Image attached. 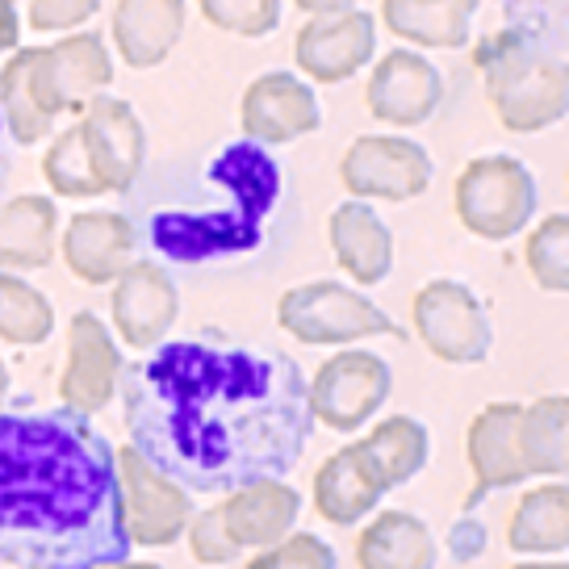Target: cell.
Wrapping results in <instances>:
<instances>
[{
  "instance_id": "obj_1",
  "label": "cell",
  "mask_w": 569,
  "mask_h": 569,
  "mask_svg": "<svg viewBox=\"0 0 569 569\" xmlns=\"http://www.w3.org/2000/svg\"><path fill=\"white\" fill-rule=\"evenodd\" d=\"M118 393L130 445L201 495L284 478L315 436L302 369L222 331L156 343L122 365Z\"/></svg>"
},
{
  "instance_id": "obj_22",
  "label": "cell",
  "mask_w": 569,
  "mask_h": 569,
  "mask_svg": "<svg viewBox=\"0 0 569 569\" xmlns=\"http://www.w3.org/2000/svg\"><path fill=\"white\" fill-rule=\"evenodd\" d=\"M331 248L356 284H381L393 268V234L369 201H343L331 213Z\"/></svg>"
},
{
  "instance_id": "obj_38",
  "label": "cell",
  "mask_w": 569,
  "mask_h": 569,
  "mask_svg": "<svg viewBox=\"0 0 569 569\" xmlns=\"http://www.w3.org/2000/svg\"><path fill=\"white\" fill-rule=\"evenodd\" d=\"M21 47V18L13 9V0H0V68L13 59V51Z\"/></svg>"
},
{
  "instance_id": "obj_12",
  "label": "cell",
  "mask_w": 569,
  "mask_h": 569,
  "mask_svg": "<svg viewBox=\"0 0 569 569\" xmlns=\"http://www.w3.org/2000/svg\"><path fill=\"white\" fill-rule=\"evenodd\" d=\"M84 151H89L92 177L101 180L106 193H130L147 160V134H142L139 113L126 106L122 97L97 92L84 113Z\"/></svg>"
},
{
  "instance_id": "obj_23",
  "label": "cell",
  "mask_w": 569,
  "mask_h": 569,
  "mask_svg": "<svg viewBox=\"0 0 569 569\" xmlns=\"http://www.w3.org/2000/svg\"><path fill=\"white\" fill-rule=\"evenodd\" d=\"M59 210L51 197L21 193L0 206V272H34L54 260Z\"/></svg>"
},
{
  "instance_id": "obj_26",
  "label": "cell",
  "mask_w": 569,
  "mask_h": 569,
  "mask_svg": "<svg viewBox=\"0 0 569 569\" xmlns=\"http://www.w3.org/2000/svg\"><path fill=\"white\" fill-rule=\"evenodd\" d=\"M519 461L528 478H566L569 469V398L549 393L532 407H519L516 423Z\"/></svg>"
},
{
  "instance_id": "obj_27",
  "label": "cell",
  "mask_w": 569,
  "mask_h": 569,
  "mask_svg": "<svg viewBox=\"0 0 569 569\" xmlns=\"http://www.w3.org/2000/svg\"><path fill=\"white\" fill-rule=\"evenodd\" d=\"M478 0H386L381 18L398 38L419 47H445L457 51L469 42Z\"/></svg>"
},
{
  "instance_id": "obj_39",
  "label": "cell",
  "mask_w": 569,
  "mask_h": 569,
  "mask_svg": "<svg viewBox=\"0 0 569 569\" xmlns=\"http://www.w3.org/2000/svg\"><path fill=\"white\" fill-rule=\"evenodd\" d=\"M356 0H298V9H306L310 18H322V13H348Z\"/></svg>"
},
{
  "instance_id": "obj_42",
  "label": "cell",
  "mask_w": 569,
  "mask_h": 569,
  "mask_svg": "<svg viewBox=\"0 0 569 569\" xmlns=\"http://www.w3.org/2000/svg\"><path fill=\"white\" fill-rule=\"evenodd\" d=\"M4 398H9V369H4V360H0V407H4Z\"/></svg>"
},
{
  "instance_id": "obj_24",
  "label": "cell",
  "mask_w": 569,
  "mask_h": 569,
  "mask_svg": "<svg viewBox=\"0 0 569 569\" xmlns=\"http://www.w3.org/2000/svg\"><path fill=\"white\" fill-rule=\"evenodd\" d=\"M184 30V0H118L113 42L130 68H156Z\"/></svg>"
},
{
  "instance_id": "obj_21",
  "label": "cell",
  "mask_w": 569,
  "mask_h": 569,
  "mask_svg": "<svg viewBox=\"0 0 569 569\" xmlns=\"http://www.w3.org/2000/svg\"><path fill=\"white\" fill-rule=\"evenodd\" d=\"M302 516V495L281 478L251 481L227 495L222 502V523L239 549H268L293 532V523Z\"/></svg>"
},
{
  "instance_id": "obj_43",
  "label": "cell",
  "mask_w": 569,
  "mask_h": 569,
  "mask_svg": "<svg viewBox=\"0 0 569 569\" xmlns=\"http://www.w3.org/2000/svg\"><path fill=\"white\" fill-rule=\"evenodd\" d=\"M0 122H4V118H0Z\"/></svg>"
},
{
  "instance_id": "obj_19",
  "label": "cell",
  "mask_w": 569,
  "mask_h": 569,
  "mask_svg": "<svg viewBox=\"0 0 569 569\" xmlns=\"http://www.w3.org/2000/svg\"><path fill=\"white\" fill-rule=\"evenodd\" d=\"M386 495H390V486L381 478L365 440L339 448L336 457L322 461V469L315 473V507L327 523H339V528L360 523Z\"/></svg>"
},
{
  "instance_id": "obj_14",
  "label": "cell",
  "mask_w": 569,
  "mask_h": 569,
  "mask_svg": "<svg viewBox=\"0 0 569 569\" xmlns=\"http://www.w3.org/2000/svg\"><path fill=\"white\" fill-rule=\"evenodd\" d=\"M118 377H122L118 339L109 336V327L92 310H80L68 331V369H63V386H59L63 407L80 410V415L106 410L109 398L118 393Z\"/></svg>"
},
{
  "instance_id": "obj_20",
  "label": "cell",
  "mask_w": 569,
  "mask_h": 569,
  "mask_svg": "<svg viewBox=\"0 0 569 569\" xmlns=\"http://www.w3.org/2000/svg\"><path fill=\"white\" fill-rule=\"evenodd\" d=\"M134 243L139 234L126 213H76L63 234V260L80 281L109 284L134 264Z\"/></svg>"
},
{
  "instance_id": "obj_16",
  "label": "cell",
  "mask_w": 569,
  "mask_h": 569,
  "mask_svg": "<svg viewBox=\"0 0 569 569\" xmlns=\"http://www.w3.org/2000/svg\"><path fill=\"white\" fill-rule=\"evenodd\" d=\"M319 97L293 71H268L260 80H251V89L243 92V130L256 147H284L319 130Z\"/></svg>"
},
{
  "instance_id": "obj_13",
  "label": "cell",
  "mask_w": 569,
  "mask_h": 569,
  "mask_svg": "<svg viewBox=\"0 0 569 569\" xmlns=\"http://www.w3.org/2000/svg\"><path fill=\"white\" fill-rule=\"evenodd\" d=\"M177 315H180L177 281L156 260H134L113 281V327H118V336L130 348L151 352L156 343L168 339Z\"/></svg>"
},
{
  "instance_id": "obj_33",
  "label": "cell",
  "mask_w": 569,
  "mask_h": 569,
  "mask_svg": "<svg viewBox=\"0 0 569 569\" xmlns=\"http://www.w3.org/2000/svg\"><path fill=\"white\" fill-rule=\"evenodd\" d=\"M201 18L218 30H231L243 38H264L281 26V0H197Z\"/></svg>"
},
{
  "instance_id": "obj_40",
  "label": "cell",
  "mask_w": 569,
  "mask_h": 569,
  "mask_svg": "<svg viewBox=\"0 0 569 569\" xmlns=\"http://www.w3.org/2000/svg\"><path fill=\"white\" fill-rule=\"evenodd\" d=\"M516 569H569L566 561H519Z\"/></svg>"
},
{
  "instance_id": "obj_28",
  "label": "cell",
  "mask_w": 569,
  "mask_h": 569,
  "mask_svg": "<svg viewBox=\"0 0 569 569\" xmlns=\"http://www.w3.org/2000/svg\"><path fill=\"white\" fill-rule=\"evenodd\" d=\"M511 552L540 557V552H566L569 549V486L552 478L549 486H536L523 495L511 519Z\"/></svg>"
},
{
  "instance_id": "obj_17",
  "label": "cell",
  "mask_w": 569,
  "mask_h": 569,
  "mask_svg": "<svg viewBox=\"0 0 569 569\" xmlns=\"http://www.w3.org/2000/svg\"><path fill=\"white\" fill-rule=\"evenodd\" d=\"M445 101V76L419 51H390L369 76V113L390 126L427 122Z\"/></svg>"
},
{
  "instance_id": "obj_34",
  "label": "cell",
  "mask_w": 569,
  "mask_h": 569,
  "mask_svg": "<svg viewBox=\"0 0 569 569\" xmlns=\"http://www.w3.org/2000/svg\"><path fill=\"white\" fill-rule=\"evenodd\" d=\"M248 569H339V557L322 536L289 532L284 540L268 545V552H260Z\"/></svg>"
},
{
  "instance_id": "obj_8",
  "label": "cell",
  "mask_w": 569,
  "mask_h": 569,
  "mask_svg": "<svg viewBox=\"0 0 569 569\" xmlns=\"http://www.w3.org/2000/svg\"><path fill=\"white\" fill-rule=\"evenodd\" d=\"M118 478H122V511L130 545L163 549V545L184 536L189 519H193V495L177 478L156 469L134 445L118 452Z\"/></svg>"
},
{
  "instance_id": "obj_30",
  "label": "cell",
  "mask_w": 569,
  "mask_h": 569,
  "mask_svg": "<svg viewBox=\"0 0 569 569\" xmlns=\"http://www.w3.org/2000/svg\"><path fill=\"white\" fill-rule=\"evenodd\" d=\"M54 331V306L47 293L21 281L18 272H0V339L9 343H42Z\"/></svg>"
},
{
  "instance_id": "obj_29",
  "label": "cell",
  "mask_w": 569,
  "mask_h": 569,
  "mask_svg": "<svg viewBox=\"0 0 569 569\" xmlns=\"http://www.w3.org/2000/svg\"><path fill=\"white\" fill-rule=\"evenodd\" d=\"M365 448L373 452L381 478L393 490V486H407L410 478L423 473L427 457H431V436L415 415H393V419H381L373 427Z\"/></svg>"
},
{
  "instance_id": "obj_37",
  "label": "cell",
  "mask_w": 569,
  "mask_h": 569,
  "mask_svg": "<svg viewBox=\"0 0 569 569\" xmlns=\"http://www.w3.org/2000/svg\"><path fill=\"white\" fill-rule=\"evenodd\" d=\"M486 545H490V532H486V523H481L473 511H465L461 519H452L448 540H445V549L452 552V561L469 566V561H478L481 552H486Z\"/></svg>"
},
{
  "instance_id": "obj_10",
  "label": "cell",
  "mask_w": 569,
  "mask_h": 569,
  "mask_svg": "<svg viewBox=\"0 0 569 569\" xmlns=\"http://www.w3.org/2000/svg\"><path fill=\"white\" fill-rule=\"evenodd\" d=\"M415 327L431 352L448 365H481L495 343V327L478 293L461 281H431L415 298Z\"/></svg>"
},
{
  "instance_id": "obj_25",
  "label": "cell",
  "mask_w": 569,
  "mask_h": 569,
  "mask_svg": "<svg viewBox=\"0 0 569 569\" xmlns=\"http://www.w3.org/2000/svg\"><path fill=\"white\" fill-rule=\"evenodd\" d=\"M360 569H436V536L410 511L377 516L356 540Z\"/></svg>"
},
{
  "instance_id": "obj_6",
  "label": "cell",
  "mask_w": 569,
  "mask_h": 569,
  "mask_svg": "<svg viewBox=\"0 0 569 569\" xmlns=\"http://www.w3.org/2000/svg\"><path fill=\"white\" fill-rule=\"evenodd\" d=\"M9 63L18 68L34 109L51 122L54 113H63L76 101L106 92V84L113 80V59L101 34H71L42 51H13Z\"/></svg>"
},
{
  "instance_id": "obj_41",
  "label": "cell",
  "mask_w": 569,
  "mask_h": 569,
  "mask_svg": "<svg viewBox=\"0 0 569 569\" xmlns=\"http://www.w3.org/2000/svg\"><path fill=\"white\" fill-rule=\"evenodd\" d=\"M109 569H163V566H156V561H130V557H126V561H118V566H109Z\"/></svg>"
},
{
  "instance_id": "obj_31",
  "label": "cell",
  "mask_w": 569,
  "mask_h": 569,
  "mask_svg": "<svg viewBox=\"0 0 569 569\" xmlns=\"http://www.w3.org/2000/svg\"><path fill=\"white\" fill-rule=\"evenodd\" d=\"M42 172H47V184H51L59 197H101L106 193L101 180L92 177V168H89V151H84V130H80V122L68 126V130L51 142Z\"/></svg>"
},
{
  "instance_id": "obj_35",
  "label": "cell",
  "mask_w": 569,
  "mask_h": 569,
  "mask_svg": "<svg viewBox=\"0 0 569 569\" xmlns=\"http://www.w3.org/2000/svg\"><path fill=\"white\" fill-rule=\"evenodd\" d=\"M184 532H189V549H193V557L201 566H231L234 557L243 552L231 540L227 523H222V507H210V511H201V516L193 511Z\"/></svg>"
},
{
  "instance_id": "obj_9",
  "label": "cell",
  "mask_w": 569,
  "mask_h": 569,
  "mask_svg": "<svg viewBox=\"0 0 569 569\" xmlns=\"http://www.w3.org/2000/svg\"><path fill=\"white\" fill-rule=\"evenodd\" d=\"M393 390L390 365L377 352H336L322 360V369L310 381V410L315 423L331 431H360L386 407Z\"/></svg>"
},
{
  "instance_id": "obj_36",
  "label": "cell",
  "mask_w": 569,
  "mask_h": 569,
  "mask_svg": "<svg viewBox=\"0 0 569 569\" xmlns=\"http://www.w3.org/2000/svg\"><path fill=\"white\" fill-rule=\"evenodd\" d=\"M101 9V0H30V26L34 30H71L84 26Z\"/></svg>"
},
{
  "instance_id": "obj_3",
  "label": "cell",
  "mask_w": 569,
  "mask_h": 569,
  "mask_svg": "<svg viewBox=\"0 0 569 569\" xmlns=\"http://www.w3.org/2000/svg\"><path fill=\"white\" fill-rule=\"evenodd\" d=\"M277 201V160L256 142H227L168 206L147 213V239L168 264L231 260L264 243Z\"/></svg>"
},
{
  "instance_id": "obj_2",
  "label": "cell",
  "mask_w": 569,
  "mask_h": 569,
  "mask_svg": "<svg viewBox=\"0 0 569 569\" xmlns=\"http://www.w3.org/2000/svg\"><path fill=\"white\" fill-rule=\"evenodd\" d=\"M126 557L118 448L80 410H0V566L109 569Z\"/></svg>"
},
{
  "instance_id": "obj_18",
  "label": "cell",
  "mask_w": 569,
  "mask_h": 569,
  "mask_svg": "<svg viewBox=\"0 0 569 569\" xmlns=\"http://www.w3.org/2000/svg\"><path fill=\"white\" fill-rule=\"evenodd\" d=\"M516 423H519V402H490L469 423L465 452H469V465H473V490L465 498V511L481 507L498 490H511V486L528 481V469L519 461Z\"/></svg>"
},
{
  "instance_id": "obj_4",
  "label": "cell",
  "mask_w": 569,
  "mask_h": 569,
  "mask_svg": "<svg viewBox=\"0 0 569 569\" xmlns=\"http://www.w3.org/2000/svg\"><path fill=\"white\" fill-rule=\"evenodd\" d=\"M486 89L507 130H545L569 109V68L557 51H540L532 38L507 34L481 54Z\"/></svg>"
},
{
  "instance_id": "obj_15",
  "label": "cell",
  "mask_w": 569,
  "mask_h": 569,
  "mask_svg": "<svg viewBox=\"0 0 569 569\" xmlns=\"http://www.w3.org/2000/svg\"><path fill=\"white\" fill-rule=\"evenodd\" d=\"M377 47V21L365 9H348V13H322L310 18L298 30V68L319 80V84H339L352 80L356 71L373 59Z\"/></svg>"
},
{
  "instance_id": "obj_5",
  "label": "cell",
  "mask_w": 569,
  "mask_h": 569,
  "mask_svg": "<svg viewBox=\"0 0 569 569\" xmlns=\"http://www.w3.org/2000/svg\"><path fill=\"white\" fill-rule=\"evenodd\" d=\"M277 322L310 348H336V343H356V339L373 336H402V327L381 306L336 281H310L289 289L277 302Z\"/></svg>"
},
{
  "instance_id": "obj_7",
  "label": "cell",
  "mask_w": 569,
  "mask_h": 569,
  "mask_svg": "<svg viewBox=\"0 0 569 569\" xmlns=\"http://www.w3.org/2000/svg\"><path fill=\"white\" fill-rule=\"evenodd\" d=\"M540 189L516 156H481L457 180V213L481 239H511L536 218Z\"/></svg>"
},
{
  "instance_id": "obj_32",
  "label": "cell",
  "mask_w": 569,
  "mask_h": 569,
  "mask_svg": "<svg viewBox=\"0 0 569 569\" xmlns=\"http://www.w3.org/2000/svg\"><path fill=\"white\" fill-rule=\"evenodd\" d=\"M528 268L540 289L549 293H566L569 289V218L552 213L545 218L536 234L528 239Z\"/></svg>"
},
{
  "instance_id": "obj_11",
  "label": "cell",
  "mask_w": 569,
  "mask_h": 569,
  "mask_svg": "<svg viewBox=\"0 0 569 569\" xmlns=\"http://www.w3.org/2000/svg\"><path fill=\"white\" fill-rule=\"evenodd\" d=\"M431 156L402 134H365L348 147L339 177L356 197L377 201H410L431 184Z\"/></svg>"
}]
</instances>
